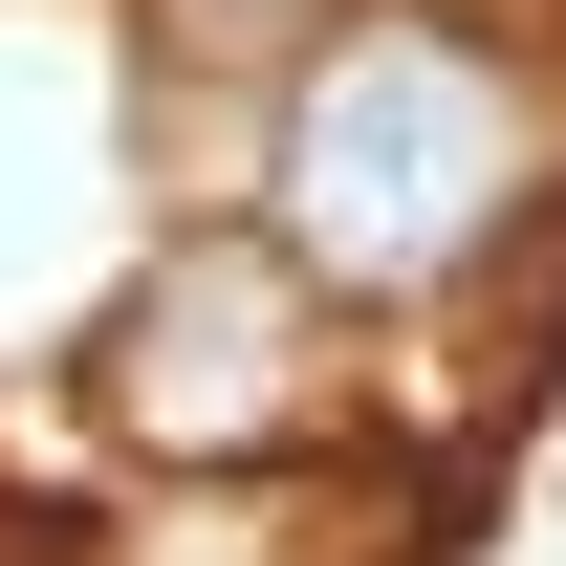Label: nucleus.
I'll return each mask as SVG.
<instances>
[{"mask_svg": "<svg viewBox=\"0 0 566 566\" xmlns=\"http://www.w3.org/2000/svg\"><path fill=\"white\" fill-rule=\"evenodd\" d=\"M327 44V0H153V66H218V87H283Z\"/></svg>", "mask_w": 566, "mask_h": 566, "instance_id": "obj_3", "label": "nucleus"}, {"mask_svg": "<svg viewBox=\"0 0 566 566\" xmlns=\"http://www.w3.org/2000/svg\"><path fill=\"white\" fill-rule=\"evenodd\" d=\"M523 197V87L458 44V22H327L283 66V262L392 305V283H458Z\"/></svg>", "mask_w": 566, "mask_h": 566, "instance_id": "obj_1", "label": "nucleus"}, {"mask_svg": "<svg viewBox=\"0 0 566 566\" xmlns=\"http://www.w3.org/2000/svg\"><path fill=\"white\" fill-rule=\"evenodd\" d=\"M87 392H109V436H153V458H283L305 392H327V283L283 262V240H175V262L109 305Z\"/></svg>", "mask_w": 566, "mask_h": 566, "instance_id": "obj_2", "label": "nucleus"}]
</instances>
